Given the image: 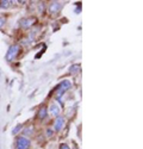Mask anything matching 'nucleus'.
I'll list each match as a JSON object with an SVG mask.
<instances>
[{
	"label": "nucleus",
	"instance_id": "1",
	"mask_svg": "<svg viewBox=\"0 0 143 149\" xmlns=\"http://www.w3.org/2000/svg\"><path fill=\"white\" fill-rule=\"evenodd\" d=\"M69 87H70V82L67 81V80H65V81H62L61 84H60V86H58L57 90H56V99H57L60 103H62L61 98H62V95L65 94V92H66Z\"/></svg>",
	"mask_w": 143,
	"mask_h": 149
},
{
	"label": "nucleus",
	"instance_id": "2",
	"mask_svg": "<svg viewBox=\"0 0 143 149\" xmlns=\"http://www.w3.org/2000/svg\"><path fill=\"white\" fill-rule=\"evenodd\" d=\"M30 148V140L25 136L17 139V149H29Z\"/></svg>",
	"mask_w": 143,
	"mask_h": 149
},
{
	"label": "nucleus",
	"instance_id": "3",
	"mask_svg": "<svg viewBox=\"0 0 143 149\" xmlns=\"http://www.w3.org/2000/svg\"><path fill=\"white\" fill-rule=\"evenodd\" d=\"M18 53H19V45H12V47H10L8 52L6 54V60L7 61L15 60V57L18 55Z\"/></svg>",
	"mask_w": 143,
	"mask_h": 149
},
{
	"label": "nucleus",
	"instance_id": "4",
	"mask_svg": "<svg viewBox=\"0 0 143 149\" xmlns=\"http://www.w3.org/2000/svg\"><path fill=\"white\" fill-rule=\"evenodd\" d=\"M61 7H62V5L60 4V3H57V1H53V3L49 5V12H50L51 15H55V13H57V12H60Z\"/></svg>",
	"mask_w": 143,
	"mask_h": 149
},
{
	"label": "nucleus",
	"instance_id": "5",
	"mask_svg": "<svg viewBox=\"0 0 143 149\" xmlns=\"http://www.w3.org/2000/svg\"><path fill=\"white\" fill-rule=\"evenodd\" d=\"M35 22H36V20H35V18H32V17L25 18V19H23V20L20 22V25H22V28H24V29H29L30 26L33 25Z\"/></svg>",
	"mask_w": 143,
	"mask_h": 149
},
{
	"label": "nucleus",
	"instance_id": "6",
	"mask_svg": "<svg viewBox=\"0 0 143 149\" xmlns=\"http://www.w3.org/2000/svg\"><path fill=\"white\" fill-rule=\"evenodd\" d=\"M60 107H58V105H56V104H51L50 105V107H49V112H50V115L51 116H55V117H57L58 115H60Z\"/></svg>",
	"mask_w": 143,
	"mask_h": 149
},
{
	"label": "nucleus",
	"instance_id": "7",
	"mask_svg": "<svg viewBox=\"0 0 143 149\" xmlns=\"http://www.w3.org/2000/svg\"><path fill=\"white\" fill-rule=\"evenodd\" d=\"M63 125H65V119L63 118H56V120H55V124H54V128H55V130H61L62 128H63Z\"/></svg>",
	"mask_w": 143,
	"mask_h": 149
},
{
	"label": "nucleus",
	"instance_id": "8",
	"mask_svg": "<svg viewBox=\"0 0 143 149\" xmlns=\"http://www.w3.org/2000/svg\"><path fill=\"white\" fill-rule=\"evenodd\" d=\"M45 116H47V109H45V107H42V109L40 110L38 117H40L41 119H43V118H45Z\"/></svg>",
	"mask_w": 143,
	"mask_h": 149
},
{
	"label": "nucleus",
	"instance_id": "9",
	"mask_svg": "<svg viewBox=\"0 0 143 149\" xmlns=\"http://www.w3.org/2000/svg\"><path fill=\"white\" fill-rule=\"evenodd\" d=\"M10 5H11V1H7V0L6 1H4V0L0 1V7L1 8H7V7H10Z\"/></svg>",
	"mask_w": 143,
	"mask_h": 149
},
{
	"label": "nucleus",
	"instance_id": "10",
	"mask_svg": "<svg viewBox=\"0 0 143 149\" xmlns=\"http://www.w3.org/2000/svg\"><path fill=\"white\" fill-rule=\"evenodd\" d=\"M79 70H80L79 65H74L73 67H70V73H78Z\"/></svg>",
	"mask_w": 143,
	"mask_h": 149
},
{
	"label": "nucleus",
	"instance_id": "11",
	"mask_svg": "<svg viewBox=\"0 0 143 149\" xmlns=\"http://www.w3.org/2000/svg\"><path fill=\"white\" fill-rule=\"evenodd\" d=\"M20 128H22V125H17V127L13 129V131H12V134H17V132L20 130Z\"/></svg>",
	"mask_w": 143,
	"mask_h": 149
},
{
	"label": "nucleus",
	"instance_id": "12",
	"mask_svg": "<svg viewBox=\"0 0 143 149\" xmlns=\"http://www.w3.org/2000/svg\"><path fill=\"white\" fill-rule=\"evenodd\" d=\"M60 149H70V148H69V146H68V144L63 143V144H61V146H60Z\"/></svg>",
	"mask_w": 143,
	"mask_h": 149
},
{
	"label": "nucleus",
	"instance_id": "13",
	"mask_svg": "<svg viewBox=\"0 0 143 149\" xmlns=\"http://www.w3.org/2000/svg\"><path fill=\"white\" fill-rule=\"evenodd\" d=\"M4 24H5V19H4V18H1V17H0V28H1V26L4 25Z\"/></svg>",
	"mask_w": 143,
	"mask_h": 149
},
{
	"label": "nucleus",
	"instance_id": "14",
	"mask_svg": "<svg viewBox=\"0 0 143 149\" xmlns=\"http://www.w3.org/2000/svg\"><path fill=\"white\" fill-rule=\"evenodd\" d=\"M32 132V128H28V130L25 131V135H29V134H31Z\"/></svg>",
	"mask_w": 143,
	"mask_h": 149
}]
</instances>
